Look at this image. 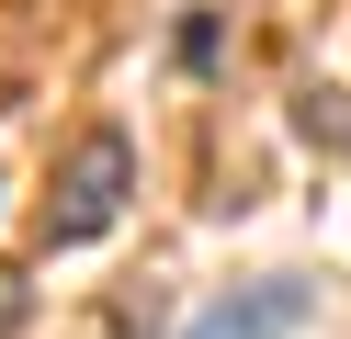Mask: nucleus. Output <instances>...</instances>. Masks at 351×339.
<instances>
[{"label": "nucleus", "mask_w": 351, "mask_h": 339, "mask_svg": "<svg viewBox=\"0 0 351 339\" xmlns=\"http://www.w3.org/2000/svg\"><path fill=\"white\" fill-rule=\"evenodd\" d=\"M306 316H317V283H306V271H272V283H250V294H227V305H204L182 339H295Z\"/></svg>", "instance_id": "obj_2"}, {"label": "nucleus", "mask_w": 351, "mask_h": 339, "mask_svg": "<svg viewBox=\"0 0 351 339\" xmlns=\"http://www.w3.org/2000/svg\"><path fill=\"white\" fill-rule=\"evenodd\" d=\"M12 316H23V271H0V328H12Z\"/></svg>", "instance_id": "obj_4"}, {"label": "nucleus", "mask_w": 351, "mask_h": 339, "mask_svg": "<svg viewBox=\"0 0 351 339\" xmlns=\"http://www.w3.org/2000/svg\"><path fill=\"white\" fill-rule=\"evenodd\" d=\"M306 136H317V147H328V158H340V147H351V113H340V90H306Z\"/></svg>", "instance_id": "obj_3"}, {"label": "nucleus", "mask_w": 351, "mask_h": 339, "mask_svg": "<svg viewBox=\"0 0 351 339\" xmlns=\"http://www.w3.org/2000/svg\"><path fill=\"white\" fill-rule=\"evenodd\" d=\"M125 192H136V147H125L114 125H91V136L69 147V170H57V192H46V249H91V238H114Z\"/></svg>", "instance_id": "obj_1"}]
</instances>
